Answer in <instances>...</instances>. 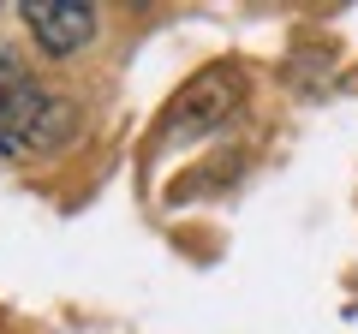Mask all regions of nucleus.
Returning a JSON list of instances; mask_svg holds the SVG:
<instances>
[{
	"label": "nucleus",
	"instance_id": "nucleus-1",
	"mask_svg": "<svg viewBox=\"0 0 358 334\" xmlns=\"http://www.w3.org/2000/svg\"><path fill=\"white\" fill-rule=\"evenodd\" d=\"M72 131H78V108L54 96L48 84H36L0 48V155L36 161V155H54L60 143H72Z\"/></svg>",
	"mask_w": 358,
	"mask_h": 334
},
{
	"label": "nucleus",
	"instance_id": "nucleus-2",
	"mask_svg": "<svg viewBox=\"0 0 358 334\" xmlns=\"http://www.w3.org/2000/svg\"><path fill=\"white\" fill-rule=\"evenodd\" d=\"M239 102H245V72H239V66H233V60L203 66V72H197L192 84L167 102V114H162V143H185V138H203V131L227 126V119L239 114Z\"/></svg>",
	"mask_w": 358,
	"mask_h": 334
},
{
	"label": "nucleus",
	"instance_id": "nucleus-3",
	"mask_svg": "<svg viewBox=\"0 0 358 334\" xmlns=\"http://www.w3.org/2000/svg\"><path fill=\"white\" fill-rule=\"evenodd\" d=\"M18 13H24L36 48L54 54V60L78 54L90 36H96V6H90V0H24Z\"/></svg>",
	"mask_w": 358,
	"mask_h": 334
}]
</instances>
